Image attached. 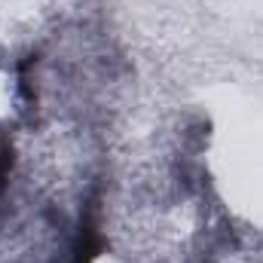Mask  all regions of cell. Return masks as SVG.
<instances>
[{"label":"cell","mask_w":263,"mask_h":263,"mask_svg":"<svg viewBox=\"0 0 263 263\" xmlns=\"http://www.w3.org/2000/svg\"><path fill=\"white\" fill-rule=\"evenodd\" d=\"M104 251V236H101V223H98V211L89 208L80 217L73 245H70V260L67 263H95L98 254Z\"/></svg>","instance_id":"6da1fadb"},{"label":"cell","mask_w":263,"mask_h":263,"mask_svg":"<svg viewBox=\"0 0 263 263\" xmlns=\"http://www.w3.org/2000/svg\"><path fill=\"white\" fill-rule=\"evenodd\" d=\"M9 172H12V147H9V141L0 135V196H3V190H6Z\"/></svg>","instance_id":"7a4b0ae2"}]
</instances>
